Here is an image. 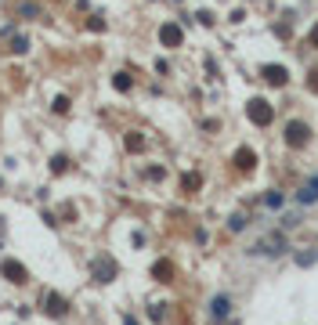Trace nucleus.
Wrapping results in <instances>:
<instances>
[{"mask_svg": "<svg viewBox=\"0 0 318 325\" xmlns=\"http://www.w3.org/2000/svg\"><path fill=\"white\" fill-rule=\"evenodd\" d=\"M286 250V231H271V235H264L257 246H250V253H268V257H278Z\"/></svg>", "mask_w": 318, "mask_h": 325, "instance_id": "obj_1", "label": "nucleus"}, {"mask_svg": "<svg viewBox=\"0 0 318 325\" xmlns=\"http://www.w3.org/2000/svg\"><path fill=\"white\" fill-rule=\"evenodd\" d=\"M0 275H4L8 282H15V286H22V282H29V271L18 264V260H0Z\"/></svg>", "mask_w": 318, "mask_h": 325, "instance_id": "obj_2", "label": "nucleus"}, {"mask_svg": "<svg viewBox=\"0 0 318 325\" xmlns=\"http://www.w3.org/2000/svg\"><path fill=\"white\" fill-rule=\"evenodd\" d=\"M228 314H231V296L228 293H217L210 300V321H224Z\"/></svg>", "mask_w": 318, "mask_h": 325, "instance_id": "obj_3", "label": "nucleus"}, {"mask_svg": "<svg viewBox=\"0 0 318 325\" xmlns=\"http://www.w3.org/2000/svg\"><path fill=\"white\" fill-rule=\"evenodd\" d=\"M91 271H94V278H98V282H112V278H116V264H112L109 257H94Z\"/></svg>", "mask_w": 318, "mask_h": 325, "instance_id": "obj_4", "label": "nucleus"}, {"mask_svg": "<svg viewBox=\"0 0 318 325\" xmlns=\"http://www.w3.org/2000/svg\"><path fill=\"white\" fill-rule=\"evenodd\" d=\"M250 119H253L257 127H268V123H271V105H268V101H260V98H257V101H250Z\"/></svg>", "mask_w": 318, "mask_h": 325, "instance_id": "obj_5", "label": "nucleus"}, {"mask_svg": "<svg viewBox=\"0 0 318 325\" xmlns=\"http://www.w3.org/2000/svg\"><path fill=\"white\" fill-rule=\"evenodd\" d=\"M44 311H47V314H55V318H65L69 304H65L58 293H44Z\"/></svg>", "mask_w": 318, "mask_h": 325, "instance_id": "obj_6", "label": "nucleus"}, {"mask_svg": "<svg viewBox=\"0 0 318 325\" xmlns=\"http://www.w3.org/2000/svg\"><path fill=\"white\" fill-rule=\"evenodd\" d=\"M297 202H300V206H311V202H318V177H311V181L297 192Z\"/></svg>", "mask_w": 318, "mask_h": 325, "instance_id": "obj_7", "label": "nucleus"}, {"mask_svg": "<svg viewBox=\"0 0 318 325\" xmlns=\"http://www.w3.org/2000/svg\"><path fill=\"white\" fill-rule=\"evenodd\" d=\"M286 141L300 148V145L307 141V127H304V123H289V127H286Z\"/></svg>", "mask_w": 318, "mask_h": 325, "instance_id": "obj_8", "label": "nucleus"}, {"mask_svg": "<svg viewBox=\"0 0 318 325\" xmlns=\"http://www.w3.org/2000/svg\"><path fill=\"white\" fill-rule=\"evenodd\" d=\"M159 40H163L167 47H177V44H181V29H177V25H163V33H159Z\"/></svg>", "mask_w": 318, "mask_h": 325, "instance_id": "obj_9", "label": "nucleus"}, {"mask_svg": "<svg viewBox=\"0 0 318 325\" xmlns=\"http://www.w3.org/2000/svg\"><path fill=\"white\" fill-rule=\"evenodd\" d=\"M264 76L271 79V84H286V69L282 65H264Z\"/></svg>", "mask_w": 318, "mask_h": 325, "instance_id": "obj_10", "label": "nucleus"}, {"mask_svg": "<svg viewBox=\"0 0 318 325\" xmlns=\"http://www.w3.org/2000/svg\"><path fill=\"white\" fill-rule=\"evenodd\" d=\"M152 275H155V278H159V282H170V275H174V267H170V264H167V260H159V264H155V267H152Z\"/></svg>", "mask_w": 318, "mask_h": 325, "instance_id": "obj_11", "label": "nucleus"}, {"mask_svg": "<svg viewBox=\"0 0 318 325\" xmlns=\"http://www.w3.org/2000/svg\"><path fill=\"white\" fill-rule=\"evenodd\" d=\"M238 167H243V170L253 167V152H250V148H238Z\"/></svg>", "mask_w": 318, "mask_h": 325, "instance_id": "obj_12", "label": "nucleus"}, {"mask_svg": "<svg viewBox=\"0 0 318 325\" xmlns=\"http://www.w3.org/2000/svg\"><path fill=\"white\" fill-rule=\"evenodd\" d=\"M228 228H231V231H243V228H246V217H243V213H231V217H228Z\"/></svg>", "mask_w": 318, "mask_h": 325, "instance_id": "obj_13", "label": "nucleus"}, {"mask_svg": "<svg viewBox=\"0 0 318 325\" xmlns=\"http://www.w3.org/2000/svg\"><path fill=\"white\" fill-rule=\"evenodd\" d=\"M314 260H318V250H311V253H300V257H297V264H300V267H311Z\"/></svg>", "mask_w": 318, "mask_h": 325, "instance_id": "obj_14", "label": "nucleus"}, {"mask_svg": "<svg viewBox=\"0 0 318 325\" xmlns=\"http://www.w3.org/2000/svg\"><path fill=\"white\" fill-rule=\"evenodd\" d=\"M18 15H25V18H33V15H40V8H36V4H18Z\"/></svg>", "mask_w": 318, "mask_h": 325, "instance_id": "obj_15", "label": "nucleus"}, {"mask_svg": "<svg viewBox=\"0 0 318 325\" xmlns=\"http://www.w3.org/2000/svg\"><path fill=\"white\" fill-rule=\"evenodd\" d=\"M297 224H300V213H286V217H282V231H286V228H297Z\"/></svg>", "mask_w": 318, "mask_h": 325, "instance_id": "obj_16", "label": "nucleus"}, {"mask_svg": "<svg viewBox=\"0 0 318 325\" xmlns=\"http://www.w3.org/2000/svg\"><path fill=\"white\" fill-rule=\"evenodd\" d=\"M141 145H145V138H138V134H130V138H127V148H130V152H138Z\"/></svg>", "mask_w": 318, "mask_h": 325, "instance_id": "obj_17", "label": "nucleus"}, {"mask_svg": "<svg viewBox=\"0 0 318 325\" xmlns=\"http://www.w3.org/2000/svg\"><path fill=\"white\" fill-rule=\"evenodd\" d=\"M268 206H271V210H278V206H282V195L271 192V195H268Z\"/></svg>", "mask_w": 318, "mask_h": 325, "instance_id": "obj_18", "label": "nucleus"}, {"mask_svg": "<svg viewBox=\"0 0 318 325\" xmlns=\"http://www.w3.org/2000/svg\"><path fill=\"white\" fill-rule=\"evenodd\" d=\"M55 112H69V98H55Z\"/></svg>", "mask_w": 318, "mask_h": 325, "instance_id": "obj_19", "label": "nucleus"}, {"mask_svg": "<svg viewBox=\"0 0 318 325\" xmlns=\"http://www.w3.org/2000/svg\"><path fill=\"white\" fill-rule=\"evenodd\" d=\"M123 325H138V321H134V318H123Z\"/></svg>", "mask_w": 318, "mask_h": 325, "instance_id": "obj_20", "label": "nucleus"}, {"mask_svg": "<svg viewBox=\"0 0 318 325\" xmlns=\"http://www.w3.org/2000/svg\"><path fill=\"white\" fill-rule=\"evenodd\" d=\"M314 40H318V29H314Z\"/></svg>", "mask_w": 318, "mask_h": 325, "instance_id": "obj_21", "label": "nucleus"}]
</instances>
